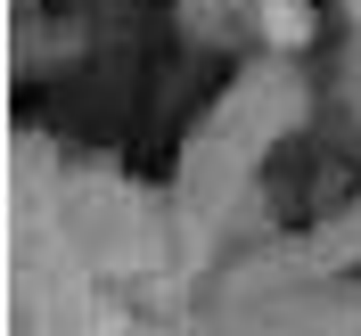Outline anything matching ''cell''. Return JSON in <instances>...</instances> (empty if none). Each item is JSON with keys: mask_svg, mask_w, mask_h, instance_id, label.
Returning a JSON list of instances; mask_svg holds the SVG:
<instances>
[{"mask_svg": "<svg viewBox=\"0 0 361 336\" xmlns=\"http://www.w3.org/2000/svg\"><path fill=\"white\" fill-rule=\"evenodd\" d=\"M255 33L271 49H304L320 33V17H312V0H255Z\"/></svg>", "mask_w": 361, "mask_h": 336, "instance_id": "1", "label": "cell"}, {"mask_svg": "<svg viewBox=\"0 0 361 336\" xmlns=\"http://www.w3.org/2000/svg\"><path fill=\"white\" fill-rule=\"evenodd\" d=\"M345 8H361V0H345Z\"/></svg>", "mask_w": 361, "mask_h": 336, "instance_id": "2", "label": "cell"}]
</instances>
